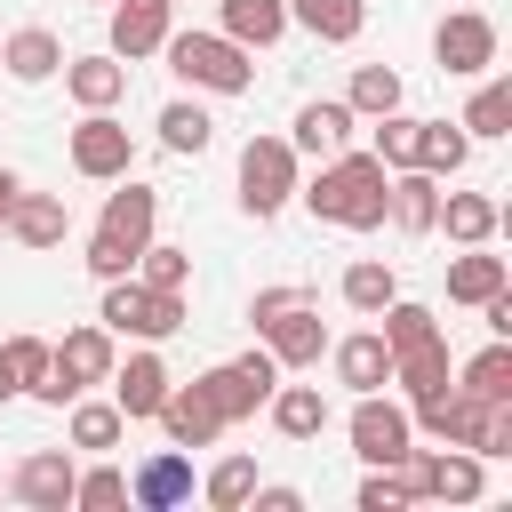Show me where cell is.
Returning <instances> with one entry per match:
<instances>
[{
	"instance_id": "obj_30",
	"label": "cell",
	"mask_w": 512,
	"mask_h": 512,
	"mask_svg": "<svg viewBox=\"0 0 512 512\" xmlns=\"http://www.w3.org/2000/svg\"><path fill=\"white\" fill-rule=\"evenodd\" d=\"M464 152H472V136H464L456 120H416V168H424V176H456Z\"/></svg>"
},
{
	"instance_id": "obj_33",
	"label": "cell",
	"mask_w": 512,
	"mask_h": 512,
	"mask_svg": "<svg viewBox=\"0 0 512 512\" xmlns=\"http://www.w3.org/2000/svg\"><path fill=\"white\" fill-rule=\"evenodd\" d=\"M344 104H352L360 120L400 112V72H392V64H360V72H352V88H344Z\"/></svg>"
},
{
	"instance_id": "obj_18",
	"label": "cell",
	"mask_w": 512,
	"mask_h": 512,
	"mask_svg": "<svg viewBox=\"0 0 512 512\" xmlns=\"http://www.w3.org/2000/svg\"><path fill=\"white\" fill-rule=\"evenodd\" d=\"M64 88L80 112H112L128 96V64L120 56H64Z\"/></svg>"
},
{
	"instance_id": "obj_45",
	"label": "cell",
	"mask_w": 512,
	"mask_h": 512,
	"mask_svg": "<svg viewBox=\"0 0 512 512\" xmlns=\"http://www.w3.org/2000/svg\"><path fill=\"white\" fill-rule=\"evenodd\" d=\"M16 192H24V176H16V168H0V224H8V208H16Z\"/></svg>"
},
{
	"instance_id": "obj_5",
	"label": "cell",
	"mask_w": 512,
	"mask_h": 512,
	"mask_svg": "<svg viewBox=\"0 0 512 512\" xmlns=\"http://www.w3.org/2000/svg\"><path fill=\"white\" fill-rule=\"evenodd\" d=\"M296 200V144L288 136H248L240 144V208L264 224Z\"/></svg>"
},
{
	"instance_id": "obj_6",
	"label": "cell",
	"mask_w": 512,
	"mask_h": 512,
	"mask_svg": "<svg viewBox=\"0 0 512 512\" xmlns=\"http://www.w3.org/2000/svg\"><path fill=\"white\" fill-rule=\"evenodd\" d=\"M272 384H280V360H272V352H240V360H224V368H208V376H200V392L216 400V416H224V424L256 416V408L272 400Z\"/></svg>"
},
{
	"instance_id": "obj_13",
	"label": "cell",
	"mask_w": 512,
	"mask_h": 512,
	"mask_svg": "<svg viewBox=\"0 0 512 512\" xmlns=\"http://www.w3.org/2000/svg\"><path fill=\"white\" fill-rule=\"evenodd\" d=\"M8 496L32 504V512H64V504H72V456H64V448H32V456H16Z\"/></svg>"
},
{
	"instance_id": "obj_2",
	"label": "cell",
	"mask_w": 512,
	"mask_h": 512,
	"mask_svg": "<svg viewBox=\"0 0 512 512\" xmlns=\"http://www.w3.org/2000/svg\"><path fill=\"white\" fill-rule=\"evenodd\" d=\"M160 56H168V72H176L184 88H208V96H240V88L256 80L248 48H240V40H224V32H168V40H160Z\"/></svg>"
},
{
	"instance_id": "obj_9",
	"label": "cell",
	"mask_w": 512,
	"mask_h": 512,
	"mask_svg": "<svg viewBox=\"0 0 512 512\" xmlns=\"http://www.w3.org/2000/svg\"><path fill=\"white\" fill-rule=\"evenodd\" d=\"M408 440H416L408 408H392L384 392H360V408H352V456H360V464H400Z\"/></svg>"
},
{
	"instance_id": "obj_36",
	"label": "cell",
	"mask_w": 512,
	"mask_h": 512,
	"mask_svg": "<svg viewBox=\"0 0 512 512\" xmlns=\"http://www.w3.org/2000/svg\"><path fill=\"white\" fill-rule=\"evenodd\" d=\"M128 416L112 400H72V448H120Z\"/></svg>"
},
{
	"instance_id": "obj_46",
	"label": "cell",
	"mask_w": 512,
	"mask_h": 512,
	"mask_svg": "<svg viewBox=\"0 0 512 512\" xmlns=\"http://www.w3.org/2000/svg\"><path fill=\"white\" fill-rule=\"evenodd\" d=\"M8 392H16V376H8V360H0V400H8Z\"/></svg>"
},
{
	"instance_id": "obj_27",
	"label": "cell",
	"mask_w": 512,
	"mask_h": 512,
	"mask_svg": "<svg viewBox=\"0 0 512 512\" xmlns=\"http://www.w3.org/2000/svg\"><path fill=\"white\" fill-rule=\"evenodd\" d=\"M64 224H72V216H64V200H56V192H16V208H8V232H16L24 248H56V240H64Z\"/></svg>"
},
{
	"instance_id": "obj_41",
	"label": "cell",
	"mask_w": 512,
	"mask_h": 512,
	"mask_svg": "<svg viewBox=\"0 0 512 512\" xmlns=\"http://www.w3.org/2000/svg\"><path fill=\"white\" fill-rule=\"evenodd\" d=\"M376 160L384 168H416V120L408 112H376Z\"/></svg>"
},
{
	"instance_id": "obj_1",
	"label": "cell",
	"mask_w": 512,
	"mask_h": 512,
	"mask_svg": "<svg viewBox=\"0 0 512 512\" xmlns=\"http://www.w3.org/2000/svg\"><path fill=\"white\" fill-rule=\"evenodd\" d=\"M304 192V208L320 216V224H344V232H376L384 224V208H392V168L376 160V152H328L320 160V176L312 184H296Z\"/></svg>"
},
{
	"instance_id": "obj_17",
	"label": "cell",
	"mask_w": 512,
	"mask_h": 512,
	"mask_svg": "<svg viewBox=\"0 0 512 512\" xmlns=\"http://www.w3.org/2000/svg\"><path fill=\"white\" fill-rule=\"evenodd\" d=\"M160 432H168V448H208L216 432H224V416H216V400L200 392V384H168V400H160Z\"/></svg>"
},
{
	"instance_id": "obj_40",
	"label": "cell",
	"mask_w": 512,
	"mask_h": 512,
	"mask_svg": "<svg viewBox=\"0 0 512 512\" xmlns=\"http://www.w3.org/2000/svg\"><path fill=\"white\" fill-rule=\"evenodd\" d=\"M248 488H256V464H248V456H224V464L208 472V488H200V496H208L216 512H240V504H248Z\"/></svg>"
},
{
	"instance_id": "obj_22",
	"label": "cell",
	"mask_w": 512,
	"mask_h": 512,
	"mask_svg": "<svg viewBox=\"0 0 512 512\" xmlns=\"http://www.w3.org/2000/svg\"><path fill=\"white\" fill-rule=\"evenodd\" d=\"M336 384H352V392H384L392 384V344L368 328V336H344L336 344Z\"/></svg>"
},
{
	"instance_id": "obj_12",
	"label": "cell",
	"mask_w": 512,
	"mask_h": 512,
	"mask_svg": "<svg viewBox=\"0 0 512 512\" xmlns=\"http://www.w3.org/2000/svg\"><path fill=\"white\" fill-rule=\"evenodd\" d=\"M112 408L128 416V424H144V416H160V400H168V360L160 352H128V360H112Z\"/></svg>"
},
{
	"instance_id": "obj_8",
	"label": "cell",
	"mask_w": 512,
	"mask_h": 512,
	"mask_svg": "<svg viewBox=\"0 0 512 512\" xmlns=\"http://www.w3.org/2000/svg\"><path fill=\"white\" fill-rule=\"evenodd\" d=\"M256 336H264V352H272L280 368H312V360L328 352V328H320V304H312V296H288L280 312H264Z\"/></svg>"
},
{
	"instance_id": "obj_37",
	"label": "cell",
	"mask_w": 512,
	"mask_h": 512,
	"mask_svg": "<svg viewBox=\"0 0 512 512\" xmlns=\"http://www.w3.org/2000/svg\"><path fill=\"white\" fill-rule=\"evenodd\" d=\"M208 136H216V120H208L200 104L176 96V104L160 112V144H168V152H208Z\"/></svg>"
},
{
	"instance_id": "obj_15",
	"label": "cell",
	"mask_w": 512,
	"mask_h": 512,
	"mask_svg": "<svg viewBox=\"0 0 512 512\" xmlns=\"http://www.w3.org/2000/svg\"><path fill=\"white\" fill-rule=\"evenodd\" d=\"M176 32V0H112V56H160V40Z\"/></svg>"
},
{
	"instance_id": "obj_43",
	"label": "cell",
	"mask_w": 512,
	"mask_h": 512,
	"mask_svg": "<svg viewBox=\"0 0 512 512\" xmlns=\"http://www.w3.org/2000/svg\"><path fill=\"white\" fill-rule=\"evenodd\" d=\"M0 360H8L16 392H32V384L48 376V344H40V336H8V344H0Z\"/></svg>"
},
{
	"instance_id": "obj_38",
	"label": "cell",
	"mask_w": 512,
	"mask_h": 512,
	"mask_svg": "<svg viewBox=\"0 0 512 512\" xmlns=\"http://www.w3.org/2000/svg\"><path fill=\"white\" fill-rule=\"evenodd\" d=\"M136 280L184 296V280H192V248H152V240H144V248H136Z\"/></svg>"
},
{
	"instance_id": "obj_39",
	"label": "cell",
	"mask_w": 512,
	"mask_h": 512,
	"mask_svg": "<svg viewBox=\"0 0 512 512\" xmlns=\"http://www.w3.org/2000/svg\"><path fill=\"white\" fill-rule=\"evenodd\" d=\"M72 504H80V512H112V504H128V472H120V464L72 472Z\"/></svg>"
},
{
	"instance_id": "obj_34",
	"label": "cell",
	"mask_w": 512,
	"mask_h": 512,
	"mask_svg": "<svg viewBox=\"0 0 512 512\" xmlns=\"http://www.w3.org/2000/svg\"><path fill=\"white\" fill-rule=\"evenodd\" d=\"M456 128H464V136H512V80H488V88L464 104Z\"/></svg>"
},
{
	"instance_id": "obj_20",
	"label": "cell",
	"mask_w": 512,
	"mask_h": 512,
	"mask_svg": "<svg viewBox=\"0 0 512 512\" xmlns=\"http://www.w3.org/2000/svg\"><path fill=\"white\" fill-rule=\"evenodd\" d=\"M0 64H8V80H56L64 72V40L48 24H24V32L0 40Z\"/></svg>"
},
{
	"instance_id": "obj_31",
	"label": "cell",
	"mask_w": 512,
	"mask_h": 512,
	"mask_svg": "<svg viewBox=\"0 0 512 512\" xmlns=\"http://www.w3.org/2000/svg\"><path fill=\"white\" fill-rule=\"evenodd\" d=\"M392 296H400V280H392V264H376V256H360V264H344V304H352V312H368V320H376V312H384Z\"/></svg>"
},
{
	"instance_id": "obj_7",
	"label": "cell",
	"mask_w": 512,
	"mask_h": 512,
	"mask_svg": "<svg viewBox=\"0 0 512 512\" xmlns=\"http://www.w3.org/2000/svg\"><path fill=\"white\" fill-rule=\"evenodd\" d=\"M400 472H408L416 496H440V504H472V496L488 488V472H480L472 448H408Z\"/></svg>"
},
{
	"instance_id": "obj_14",
	"label": "cell",
	"mask_w": 512,
	"mask_h": 512,
	"mask_svg": "<svg viewBox=\"0 0 512 512\" xmlns=\"http://www.w3.org/2000/svg\"><path fill=\"white\" fill-rule=\"evenodd\" d=\"M128 504H144V512H176V504H192V456H184V448L144 456V464L128 472Z\"/></svg>"
},
{
	"instance_id": "obj_24",
	"label": "cell",
	"mask_w": 512,
	"mask_h": 512,
	"mask_svg": "<svg viewBox=\"0 0 512 512\" xmlns=\"http://www.w3.org/2000/svg\"><path fill=\"white\" fill-rule=\"evenodd\" d=\"M400 232H432V216H440V176H424V168H392V208H384Z\"/></svg>"
},
{
	"instance_id": "obj_21",
	"label": "cell",
	"mask_w": 512,
	"mask_h": 512,
	"mask_svg": "<svg viewBox=\"0 0 512 512\" xmlns=\"http://www.w3.org/2000/svg\"><path fill=\"white\" fill-rule=\"evenodd\" d=\"M152 216H160V192L120 176V192H112V200H104V216H96V232H112V240L144 248V240H152Z\"/></svg>"
},
{
	"instance_id": "obj_32",
	"label": "cell",
	"mask_w": 512,
	"mask_h": 512,
	"mask_svg": "<svg viewBox=\"0 0 512 512\" xmlns=\"http://www.w3.org/2000/svg\"><path fill=\"white\" fill-rule=\"evenodd\" d=\"M464 392L472 400H512V336H496L488 352L464 360Z\"/></svg>"
},
{
	"instance_id": "obj_25",
	"label": "cell",
	"mask_w": 512,
	"mask_h": 512,
	"mask_svg": "<svg viewBox=\"0 0 512 512\" xmlns=\"http://www.w3.org/2000/svg\"><path fill=\"white\" fill-rule=\"evenodd\" d=\"M496 288H512V272H504V256H488V240L448 264V304H488Z\"/></svg>"
},
{
	"instance_id": "obj_44",
	"label": "cell",
	"mask_w": 512,
	"mask_h": 512,
	"mask_svg": "<svg viewBox=\"0 0 512 512\" xmlns=\"http://www.w3.org/2000/svg\"><path fill=\"white\" fill-rule=\"evenodd\" d=\"M248 504H256V512H304L296 488H248Z\"/></svg>"
},
{
	"instance_id": "obj_35",
	"label": "cell",
	"mask_w": 512,
	"mask_h": 512,
	"mask_svg": "<svg viewBox=\"0 0 512 512\" xmlns=\"http://www.w3.org/2000/svg\"><path fill=\"white\" fill-rule=\"evenodd\" d=\"M376 320H384L376 336H384L392 352H408V344H424V336H440V312H432V304H400V296H392V304H384Z\"/></svg>"
},
{
	"instance_id": "obj_29",
	"label": "cell",
	"mask_w": 512,
	"mask_h": 512,
	"mask_svg": "<svg viewBox=\"0 0 512 512\" xmlns=\"http://www.w3.org/2000/svg\"><path fill=\"white\" fill-rule=\"evenodd\" d=\"M392 384L416 400V392H440L448 384V336H424V344H408V352H392Z\"/></svg>"
},
{
	"instance_id": "obj_4",
	"label": "cell",
	"mask_w": 512,
	"mask_h": 512,
	"mask_svg": "<svg viewBox=\"0 0 512 512\" xmlns=\"http://www.w3.org/2000/svg\"><path fill=\"white\" fill-rule=\"evenodd\" d=\"M112 336H144V344H168L184 328V296L176 288H144L136 272L128 280H104V312H96Z\"/></svg>"
},
{
	"instance_id": "obj_11",
	"label": "cell",
	"mask_w": 512,
	"mask_h": 512,
	"mask_svg": "<svg viewBox=\"0 0 512 512\" xmlns=\"http://www.w3.org/2000/svg\"><path fill=\"white\" fill-rule=\"evenodd\" d=\"M432 56H440V72L472 80V72H488V64H496V24H488V16H472V8H456V16H440Z\"/></svg>"
},
{
	"instance_id": "obj_3",
	"label": "cell",
	"mask_w": 512,
	"mask_h": 512,
	"mask_svg": "<svg viewBox=\"0 0 512 512\" xmlns=\"http://www.w3.org/2000/svg\"><path fill=\"white\" fill-rule=\"evenodd\" d=\"M112 376V328L96 320V328H72L64 344H48V376L32 384V400H48V408H72L88 384H104Z\"/></svg>"
},
{
	"instance_id": "obj_16",
	"label": "cell",
	"mask_w": 512,
	"mask_h": 512,
	"mask_svg": "<svg viewBox=\"0 0 512 512\" xmlns=\"http://www.w3.org/2000/svg\"><path fill=\"white\" fill-rule=\"evenodd\" d=\"M352 128H360V112L344 104V96H312L304 112H296V152H312V160H328V152H344L352 144Z\"/></svg>"
},
{
	"instance_id": "obj_10",
	"label": "cell",
	"mask_w": 512,
	"mask_h": 512,
	"mask_svg": "<svg viewBox=\"0 0 512 512\" xmlns=\"http://www.w3.org/2000/svg\"><path fill=\"white\" fill-rule=\"evenodd\" d=\"M128 160H136V136H128L112 112H88V120L72 128V168H80V176L120 184V176H128Z\"/></svg>"
},
{
	"instance_id": "obj_28",
	"label": "cell",
	"mask_w": 512,
	"mask_h": 512,
	"mask_svg": "<svg viewBox=\"0 0 512 512\" xmlns=\"http://www.w3.org/2000/svg\"><path fill=\"white\" fill-rule=\"evenodd\" d=\"M280 32H288V0H224V40L272 48Z\"/></svg>"
},
{
	"instance_id": "obj_42",
	"label": "cell",
	"mask_w": 512,
	"mask_h": 512,
	"mask_svg": "<svg viewBox=\"0 0 512 512\" xmlns=\"http://www.w3.org/2000/svg\"><path fill=\"white\" fill-rule=\"evenodd\" d=\"M80 264H88L96 280H128V272H136V248L112 240V232H88V256H80Z\"/></svg>"
},
{
	"instance_id": "obj_26",
	"label": "cell",
	"mask_w": 512,
	"mask_h": 512,
	"mask_svg": "<svg viewBox=\"0 0 512 512\" xmlns=\"http://www.w3.org/2000/svg\"><path fill=\"white\" fill-rule=\"evenodd\" d=\"M288 24H304V32L328 40V48H344V40H360L368 8H360V0H288Z\"/></svg>"
},
{
	"instance_id": "obj_19",
	"label": "cell",
	"mask_w": 512,
	"mask_h": 512,
	"mask_svg": "<svg viewBox=\"0 0 512 512\" xmlns=\"http://www.w3.org/2000/svg\"><path fill=\"white\" fill-rule=\"evenodd\" d=\"M496 224H504V208H496L488 192H440V216H432V232H448L456 248H480V240H496Z\"/></svg>"
},
{
	"instance_id": "obj_23",
	"label": "cell",
	"mask_w": 512,
	"mask_h": 512,
	"mask_svg": "<svg viewBox=\"0 0 512 512\" xmlns=\"http://www.w3.org/2000/svg\"><path fill=\"white\" fill-rule=\"evenodd\" d=\"M272 424H280V440H320L328 432V400H320V384H272Z\"/></svg>"
}]
</instances>
